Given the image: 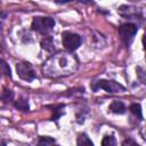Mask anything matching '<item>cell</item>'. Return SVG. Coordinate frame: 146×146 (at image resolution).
Returning <instances> with one entry per match:
<instances>
[{
    "instance_id": "9a60e30c",
    "label": "cell",
    "mask_w": 146,
    "mask_h": 146,
    "mask_svg": "<svg viewBox=\"0 0 146 146\" xmlns=\"http://www.w3.org/2000/svg\"><path fill=\"white\" fill-rule=\"evenodd\" d=\"M1 98H2L3 100H6V102H7V100H9V99H11V98H13V92H11L10 90H7V89H6V90L3 91V95H2V97H1Z\"/></svg>"
},
{
    "instance_id": "8fae6325",
    "label": "cell",
    "mask_w": 146,
    "mask_h": 146,
    "mask_svg": "<svg viewBox=\"0 0 146 146\" xmlns=\"http://www.w3.org/2000/svg\"><path fill=\"white\" fill-rule=\"evenodd\" d=\"M15 107L23 111V112H27L29 111V103H27V99L25 98H21L18 99L16 103H15Z\"/></svg>"
},
{
    "instance_id": "d6986e66",
    "label": "cell",
    "mask_w": 146,
    "mask_h": 146,
    "mask_svg": "<svg viewBox=\"0 0 146 146\" xmlns=\"http://www.w3.org/2000/svg\"><path fill=\"white\" fill-rule=\"evenodd\" d=\"M0 75H1V71H0Z\"/></svg>"
},
{
    "instance_id": "9c48e42d",
    "label": "cell",
    "mask_w": 146,
    "mask_h": 146,
    "mask_svg": "<svg viewBox=\"0 0 146 146\" xmlns=\"http://www.w3.org/2000/svg\"><path fill=\"white\" fill-rule=\"evenodd\" d=\"M129 111L135 115V116H137L139 120H143V114H141V107H140V105L139 104H137V103H135V104H131L130 105V107H129Z\"/></svg>"
},
{
    "instance_id": "6da1fadb",
    "label": "cell",
    "mask_w": 146,
    "mask_h": 146,
    "mask_svg": "<svg viewBox=\"0 0 146 146\" xmlns=\"http://www.w3.org/2000/svg\"><path fill=\"white\" fill-rule=\"evenodd\" d=\"M58 65L56 66H46L43 65V73L48 76H59V75H66L71 74L76 68V60L74 57L67 55V54H58L51 57Z\"/></svg>"
},
{
    "instance_id": "ba28073f",
    "label": "cell",
    "mask_w": 146,
    "mask_h": 146,
    "mask_svg": "<svg viewBox=\"0 0 146 146\" xmlns=\"http://www.w3.org/2000/svg\"><path fill=\"white\" fill-rule=\"evenodd\" d=\"M76 145H78V146H94L92 141L89 139V137H88L86 133L79 135L78 140H76Z\"/></svg>"
},
{
    "instance_id": "7a4b0ae2",
    "label": "cell",
    "mask_w": 146,
    "mask_h": 146,
    "mask_svg": "<svg viewBox=\"0 0 146 146\" xmlns=\"http://www.w3.org/2000/svg\"><path fill=\"white\" fill-rule=\"evenodd\" d=\"M55 26V21L51 17H44V16H38L34 17L32 21V30L41 33V34H47L52 30Z\"/></svg>"
},
{
    "instance_id": "7c38bea8",
    "label": "cell",
    "mask_w": 146,
    "mask_h": 146,
    "mask_svg": "<svg viewBox=\"0 0 146 146\" xmlns=\"http://www.w3.org/2000/svg\"><path fill=\"white\" fill-rule=\"evenodd\" d=\"M52 39L49 38V36H46L44 39L41 40V47L48 51H52L54 50V47H52Z\"/></svg>"
},
{
    "instance_id": "30bf717a",
    "label": "cell",
    "mask_w": 146,
    "mask_h": 146,
    "mask_svg": "<svg viewBox=\"0 0 146 146\" xmlns=\"http://www.w3.org/2000/svg\"><path fill=\"white\" fill-rule=\"evenodd\" d=\"M55 144V139L48 136H41L38 140V146H51Z\"/></svg>"
},
{
    "instance_id": "8992f818",
    "label": "cell",
    "mask_w": 146,
    "mask_h": 146,
    "mask_svg": "<svg viewBox=\"0 0 146 146\" xmlns=\"http://www.w3.org/2000/svg\"><path fill=\"white\" fill-rule=\"evenodd\" d=\"M16 71H17V74L18 76L24 80V81H32L34 80L35 78V73H34V70L32 67V65L27 62H21L16 65Z\"/></svg>"
},
{
    "instance_id": "277c9868",
    "label": "cell",
    "mask_w": 146,
    "mask_h": 146,
    "mask_svg": "<svg viewBox=\"0 0 146 146\" xmlns=\"http://www.w3.org/2000/svg\"><path fill=\"white\" fill-rule=\"evenodd\" d=\"M62 41H63V46L65 47V49H67L68 51H74L80 47L82 39L79 34L66 31L62 34Z\"/></svg>"
},
{
    "instance_id": "3957f363",
    "label": "cell",
    "mask_w": 146,
    "mask_h": 146,
    "mask_svg": "<svg viewBox=\"0 0 146 146\" xmlns=\"http://www.w3.org/2000/svg\"><path fill=\"white\" fill-rule=\"evenodd\" d=\"M91 89L94 91H97L98 89H104L107 92L115 94V92H122L125 90V88L120 84L119 82L112 81V80H99L91 84Z\"/></svg>"
},
{
    "instance_id": "4fadbf2b",
    "label": "cell",
    "mask_w": 146,
    "mask_h": 146,
    "mask_svg": "<svg viewBox=\"0 0 146 146\" xmlns=\"http://www.w3.org/2000/svg\"><path fill=\"white\" fill-rule=\"evenodd\" d=\"M102 146H116V140L113 136H105L102 140Z\"/></svg>"
},
{
    "instance_id": "5bb4252c",
    "label": "cell",
    "mask_w": 146,
    "mask_h": 146,
    "mask_svg": "<svg viewBox=\"0 0 146 146\" xmlns=\"http://www.w3.org/2000/svg\"><path fill=\"white\" fill-rule=\"evenodd\" d=\"M64 108H65V105H63V104L55 106L54 112H55L56 114H54V115H52V120H57V119H58V117L64 113Z\"/></svg>"
},
{
    "instance_id": "2e32d148",
    "label": "cell",
    "mask_w": 146,
    "mask_h": 146,
    "mask_svg": "<svg viewBox=\"0 0 146 146\" xmlns=\"http://www.w3.org/2000/svg\"><path fill=\"white\" fill-rule=\"evenodd\" d=\"M122 146H139V145L135 140H132V139H125L122 143Z\"/></svg>"
},
{
    "instance_id": "5b68a950",
    "label": "cell",
    "mask_w": 146,
    "mask_h": 146,
    "mask_svg": "<svg viewBox=\"0 0 146 146\" xmlns=\"http://www.w3.org/2000/svg\"><path fill=\"white\" fill-rule=\"evenodd\" d=\"M137 30H138V27L135 24H132V23H124V24L119 26L117 32H119V35H120L122 42L128 46L132 41L135 34L137 33Z\"/></svg>"
},
{
    "instance_id": "ac0fdd59",
    "label": "cell",
    "mask_w": 146,
    "mask_h": 146,
    "mask_svg": "<svg viewBox=\"0 0 146 146\" xmlns=\"http://www.w3.org/2000/svg\"><path fill=\"white\" fill-rule=\"evenodd\" d=\"M0 146H6V143H3V141L0 140Z\"/></svg>"
},
{
    "instance_id": "52a82bcc",
    "label": "cell",
    "mask_w": 146,
    "mask_h": 146,
    "mask_svg": "<svg viewBox=\"0 0 146 146\" xmlns=\"http://www.w3.org/2000/svg\"><path fill=\"white\" fill-rule=\"evenodd\" d=\"M108 110L112 112V113H115V114H123L125 112V106L122 102L120 100H114L112 102V104L108 106Z\"/></svg>"
},
{
    "instance_id": "e0dca14e",
    "label": "cell",
    "mask_w": 146,
    "mask_h": 146,
    "mask_svg": "<svg viewBox=\"0 0 146 146\" xmlns=\"http://www.w3.org/2000/svg\"><path fill=\"white\" fill-rule=\"evenodd\" d=\"M7 17V14L6 13H0V29L2 27L3 23H5V19Z\"/></svg>"
}]
</instances>
